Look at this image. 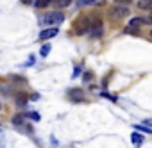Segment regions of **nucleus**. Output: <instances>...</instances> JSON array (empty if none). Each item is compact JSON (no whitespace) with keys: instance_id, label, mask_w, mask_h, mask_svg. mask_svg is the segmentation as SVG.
Returning a JSON list of instances; mask_svg holds the SVG:
<instances>
[{"instance_id":"obj_17","label":"nucleus","mask_w":152,"mask_h":148,"mask_svg":"<svg viewBox=\"0 0 152 148\" xmlns=\"http://www.w3.org/2000/svg\"><path fill=\"white\" fill-rule=\"evenodd\" d=\"M6 146V141H4V130L2 127H0V148H4Z\"/></svg>"},{"instance_id":"obj_23","label":"nucleus","mask_w":152,"mask_h":148,"mask_svg":"<svg viewBox=\"0 0 152 148\" xmlns=\"http://www.w3.org/2000/svg\"><path fill=\"white\" fill-rule=\"evenodd\" d=\"M150 36H152V30H150Z\"/></svg>"},{"instance_id":"obj_21","label":"nucleus","mask_w":152,"mask_h":148,"mask_svg":"<svg viewBox=\"0 0 152 148\" xmlns=\"http://www.w3.org/2000/svg\"><path fill=\"white\" fill-rule=\"evenodd\" d=\"M22 4H32V2H36V0H20Z\"/></svg>"},{"instance_id":"obj_5","label":"nucleus","mask_w":152,"mask_h":148,"mask_svg":"<svg viewBox=\"0 0 152 148\" xmlns=\"http://www.w3.org/2000/svg\"><path fill=\"white\" fill-rule=\"evenodd\" d=\"M59 34V29L57 27H52V29H43L39 32V39H50V38H56Z\"/></svg>"},{"instance_id":"obj_20","label":"nucleus","mask_w":152,"mask_h":148,"mask_svg":"<svg viewBox=\"0 0 152 148\" xmlns=\"http://www.w3.org/2000/svg\"><path fill=\"white\" fill-rule=\"evenodd\" d=\"M79 73H81V68L77 66V68H75V70H73V77H77V75H79Z\"/></svg>"},{"instance_id":"obj_7","label":"nucleus","mask_w":152,"mask_h":148,"mask_svg":"<svg viewBox=\"0 0 152 148\" xmlns=\"http://www.w3.org/2000/svg\"><path fill=\"white\" fill-rule=\"evenodd\" d=\"M104 4V0H77V7H84V6H100Z\"/></svg>"},{"instance_id":"obj_3","label":"nucleus","mask_w":152,"mask_h":148,"mask_svg":"<svg viewBox=\"0 0 152 148\" xmlns=\"http://www.w3.org/2000/svg\"><path fill=\"white\" fill-rule=\"evenodd\" d=\"M127 15H129V7L115 6V7L109 11V16H111V18H116V20H120V18H124V16H127Z\"/></svg>"},{"instance_id":"obj_14","label":"nucleus","mask_w":152,"mask_h":148,"mask_svg":"<svg viewBox=\"0 0 152 148\" xmlns=\"http://www.w3.org/2000/svg\"><path fill=\"white\" fill-rule=\"evenodd\" d=\"M48 52H50V45L47 43V45H43V46H41V50H39V55H41V57H47V55H48Z\"/></svg>"},{"instance_id":"obj_1","label":"nucleus","mask_w":152,"mask_h":148,"mask_svg":"<svg viewBox=\"0 0 152 148\" xmlns=\"http://www.w3.org/2000/svg\"><path fill=\"white\" fill-rule=\"evenodd\" d=\"M64 22V13H61V11H54V13H48V15H45L43 16V20H41V23L45 25V27H57L59 23H63Z\"/></svg>"},{"instance_id":"obj_9","label":"nucleus","mask_w":152,"mask_h":148,"mask_svg":"<svg viewBox=\"0 0 152 148\" xmlns=\"http://www.w3.org/2000/svg\"><path fill=\"white\" fill-rule=\"evenodd\" d=\"M138 7H140V9L152 11V0H140V2H138Z\"/></svg>"},{"instance_id":"obj_10","label":"nucleus","mask_w":152,"mask_h":148,"mask_svg":"<svg viewBox=\"0 0 152 148\" xmlns=\"http://www.w3.org/2000/svg\"><path fill=\"white\" fill-rule=\"evenodd\" d=\"M27 100H29V96H27V95H23V93L16 95V104H18V105H25V104H27Z\"/></svg>"},{"instance_id":"obj_22","label":"nucleus","mask_w":152,"mask_h":148,"mask_svg":"<svg viewBox=\"0 0 152 148\" xmlns=\"http://www.w3.org/2000/svg\"><path fill=\"white\" fill-rule=\"evenodd\" d=\"M0 111H2V104H0Z\"/></svg>"},{"instance_id":"obj_16","label":"nucleus","mask_w":152,"mask_h":148,"mask_svg":"<svg viewBox=\"0 0 152 148\" xmlns=\"http://www.w3.org/2000/svg\"><path fill=\"white\" fill-rule=\"evenodd\" d=\"M136 128H138V130H143V132H147V134H152V127H145V125H136Z\"/></svg>"},{"instance_id":"obj_15","label":"nucleus","mask_w":152,"mask_h":148,"mask_svg":"<svg viewBox=\"0 0 152 148\" xmlns=\"http://www.w3.org/2000/svg\"><path fill=\"white\" fill-rule=\"evenodd\" d=\"M70 4H72V0H56V6L57 7H66Z\"/></svg>"},{"instance_id":"obj_4","label":"nucleus","mask_w":152,"mask_h":148,"mask_svg":"<svg viewBox=\"0 0 152 148\" xmlns=\"http://www.w3.org/2000/svg\"><path fill=\"white\" fill-rule=\"evenodd\" d=\"M75 25H77V27H75V34H84L90 29V18H81Z\"/></svg>"},{"instance_id":"obj_2","label":"nucleus","mask_w":152,"mask_h":148,"mask_svg":"<svg viewBox=\"0 0 152 148\" xmlns=\"http://www.w3.org/2000/svg\"><path fill=\"white\" fill-rule=\"evenodd\" d=\"M102 32H104V27H102V22L99 18H90V29H88V34L91 39H100L102 38Z\"/></svg>"},{"instance_id":"obj_12","label":"nucleus","mask_w":152,"mask_h":148,"mask_svg":"<svg viewBox=\"0 0 152 148\" xmlns=\"http://www.w3.org/2000/svg\"><path fill=\"white\" fill-rule=\"evenodd\" d=\"M131 139H132V143H134L136 146H140V144H141V141H143V137H141L140 134H136V132H134V134L131 136Z\"/></svg>"},{"instance_id":"obj_18","label":"nucleus","mask_w":152,"mask_h":148,"mask_svg":"<svg viewBox=\"0 0 152 148\" xmlns=\"http://www.w3.org/2000/svg\"><path fill=\"white\" fill-rule=\"evenodd\" d=\"M48 2H50V0H36V2H34V4H36L38 7H43V6H47Z\"/></svg>"},{"instance_id":"obj_6","label":"nucleus","mask_w":152,"mask_h":148,"mask_svg":"<svg viewBox=\"0 0 152 148\" xmlns=\"http://www.w3.org/2000/svg\"><path fill=\"white\" fill-rule=\"evenodd\" d=\"M68 95H70V98H72V100H75V102L84 100V91H83V89H79V88L70 89V91H68Z\"/></svg>"},{"instance_id":"obj_13","label":"nucleus","mask_w":152,"mask_h":148,"mask_svg":"<svg viewBox=\"0 0 152 148\" xmlns=\"http://www.w3.org/2000/svg\"><path fill=\"white\" fill-rule=\"evenodd\" d=\"M132 4V0H115V6H120V7H127Z\"/></svg>"},{"instance_id":"obj_19","label":"nucleus","mask_w":152,"mask_h":148,"mask_svg":"<svg viewBox=\"0 0 152 148\" xmlns=\"http://www.w3.org/2000/svg\"><path fill=\"white\" fill-rule=\"evenodd\" d=\"M27 118H31V120H34V121H38L39 120V114H36V112H29V114H25Z\"/></svg>"},{"instance_id":"obj_8","label":"nucleus","mask_w":152,"mask_h":148,"mask_svg":"<svg viewBox=\"0 0 152 148\" xmlns=\"http://www.w3.org/2000/svg\"><path fill=\"white\" fill-rule=\"evenodd\" d=\"M141 25H145V22H143V18L141 16H136V18H131V22H129V29H140Z\"/></svg>"},{"instance_id":"obj_11","label":"nucleus","mask_w":152,"mask_h":148,"mask_svg":"<svg viewBox=\"0 0 152 148\" xmlns=\"http://www.w3.org/2000/svg\"><path fill=\"white\" fill-rule=\"evenodd\" d=\"M13 125H15V127H22V125H23V114H16V116L13 118Z\"/></svg>"}]
</instances>
